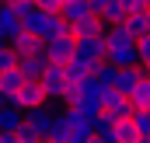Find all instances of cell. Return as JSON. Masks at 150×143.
I'll list each match as a JSON object with an SVG mask.
<instances>
[{
  "label": "cell",
  "mask_w": 150,
  "mask_h": 143,
  "mask_svg": "<svg viewBox=\"0 0 150 143\" xmlns=\"http://www.w3.org/2000/svg\"><path fill=\"white\" fill-rule=\"evenodd\" d=\"M91 73V67L84 63V59H77V56H70L67 63H63V77H67V87H74V84H80L84 77Z\"/></svg>",
  "instance_id": "7c38bea8"
},
{
  "label": "cell",
  "mask_w": 150,
  "mask_h": 143,
  "mask_svg": "<svg viewBox=\"0 0 150 143\" xmlns=\"http://www.w3.org/2000/svg\"><path fill=\"white\" fill-rule=\"evenodd\" d=\"M18 143H42V136H38L32 126H25V122H21V126H18Z\"/></svg>",
  "instance_id": "603a6c76"
},
{
  "label": "cell",
  "mask_w": 150,
  "mask_h": 143,
  "mask_svg": "<svg viewBox=\"0 0 150 143\" xmlns=\"http://www.w3.org/2000/svg\"><path fill=\"white\" fill-rule=\"evenodd\" d=\"M129 105L133 108H150V80L140 77V84L129 91Z\"/></svg>",
  "instance_id": "2e32d148"
},
{
  "label": "cell",
  "mask_w": 150,
  "mask_h": 143,
  "mask_svg": "<svg viewBox=\"0 0 150 143\" xmlns=\"http://www.w3.org/2000/svg\"><path fill=\"white\" fill-rule=\"evenodd\" d=\"M136 136H140V133H136L133 119H119V122H115V140L119 143H133Z\"/></svg>",
  "instance_id": "d6986e66"
},
{
  "label": "cell",
  "mask_w": 150,
  "mask_h": 143,
  "mask_svg": "<svg viewBox=\"0 0 150 143\" xmlns=\"http://www.w3.org/2000/svg\"><path fill=\"white\" fill-rule=\"evenodd\" d=\"M7 105H18L21 112L38 108V105H45V91H42V84H38V80H25L18 91H11V94H7Z\"/></svg>",
  "instance_id": "6da1fadb"
},
{
  "label": "cell",
  "mask_w": 150,
  "mask_h": 143,
  "mask_svg": "<svg viewBox=\"0 0 150 143\" xmlns=\"http://www.w3.org/2000/svg\"><path fill=\"white\" fill-rule=\"evenodd\" d=\"M105 32V21H101V14H84L80 21L70 25V35L74 38H87V35H101Z\"/></svg>",
  "instance_id": "ba28073f"
},
{
  "label": "cell",
  "mask_w": 150,
  "mask_h": 143,
  "mask_svg": "<svg viewBox=\"0 0 150 143\" xmlns=\"http://www.w3.org/2000/svg\"><path fill=\"white\" fill-rule=\"evenodd\" d=\"M4 101H7V91H4V84H0V105H4Z\"/></svg>",
  "instance_id": "83f0119b"
},
{
  "label": "cell",
  "mask_w": 150,
  "mask_h": 143,
  "mask_svg": "<svg viewBox=\"0 0 150 143\" xmlns=\"http://www.w3.org/2000/svg\"><path fill=\"white\" fill-rule=\"evenodd\" d=\"M133 126H136V133L140 136H150V108H133Z\"/></svg>",
  "instance_id": "44dd1931"
},
{
  "label": "cell",
  "mask_w": 150,
  "mask_h": 143,
  "mask_svg": "<svg viewBox=\"0 0 150 143\" xmlns=\"http://www.w3.org/2000/svg\"><path fill=\"white\" fill-rule=\"evenodd\" d=\"M11 67H18V52H14L11 45H4V49H0V73L11 70Z\"/></svg>",
  "instance_id": "7402d4cb"
},
{
  "label": "cell",
  "mask_w": 150,
  "mask_h": 143,
  "mask_svg": "<svg viewBox=\"0 0 150 143\" xmlns=\"http://www.w3.org/2000/svg\"><path fill=\"white\" fill-rule=\"evenodd\" d=\"M122 7H126V14H129V11H143L147 0H122Z\"/></svg>",
  "instance_id": "484cf974"
},
{
  "label": "cell",
  "mask_w": 150,
  "mask_h": 143,
  "mask_svg": "<svg viewBox=\"0 0 150 143\" xmlns=\"http://www.w3.org/2000/svg\"><path fill=\"white\" fill-rule=\"evenodd\" d=\"M59 14L74 25V21H80V18H84V14H91V7H87L84 0H63V4H59Z\"/></svg>",
  "instance_id": "9a60e30c"
},
{
  "label": "cell",
  "mask_w": 150,
  "mask_h": 143,
  "mask_svg": "<svg viewBox=\"0 0 150 143\" xmlns=\"http://www.w3.org/2000/svg\"><path fill=\"white\" fill-rule=\"evenodd\" d=\"M7 45H11L18 56H32V52H38V49L45 45V42H42L38 35H32V32H25V28H21L18 35H11V38H7Z\"/></svg>",
  "instance_id": "52a82bcc"
},
{
  "label": "cell",
  "mask_w": 150,
  "mask_h": 143,
  "mask_svg": "<svg viewBox=\"0 0 150 143\" xmlns=\"http://www.w3.org/2000/svg\"><path fill=\"white\" fill-rule=\"evenodd\" d=\"M0 84H4V91L11 94V91H18V87L25 84V77H21V70H18V67H11V70L0 73Z\"/></svg>",
  "instance_id": "ffe728a7"
},
{
  "label": "cell",
  "mask_w": 150,
  "mask_h": 143,
  "mask_svg": "<svg viewBox=\"0 0 150 143\" xmlns=\"http://www.w3.org/2000/svg\"><path fill=\"white\" fill-rule=\"evenodd\" d=\"M42 91H45V101H59L63 91H67V77H63V63H45V70L38 77Z\"/></svg>",
  "instance_id": "7a4b0ae2"
},
{
  "label": "cell",
  "mask_w": 150,
  "mask_h": 143,
  "mask_svg": "<svg viewBox=\"0 0 150 143\" xmlns=\"http://www.w3.org/2000/svg\"><path fill=\"white\" fill-rule=\"evenodd\" d=\"M45 56H49V63H67V59L74 56V35L49 38V42H45Z\"/></svg>",
  "instance_id": "8992f818"
},
{
  "label": "cell",
  "mask_w": 150,
  "mask_h": 143,
  "mask_svg": "<svg viewBox=\"0 0 150 143\" xmlns=\"http://www.w3.org/2000/svg\"><path fill=\"white\" fill-rule=\"evenodd\" d=\"M140 77H147V80H150V59H147V63H140Z\"/></svg>",
  "instance_id": "4316f807"
},
{
  "label": "cell",
  "mask_w": 150,
  "mask_h": 143,
  "mask_svg": "<svg viewBox=\"0 0 150 143\" xmlns=\"http://www.w3.org/2000/svg\"><path fill=\"white\" fill-rule=\"evenodd\" d=\"M21 122H25V112H21L18 105H7V101L0 105V129L18 133V126H21Z\"/></svg>",
  "instance_id": "4fadbf2b"
},
{
  "label": "cell",
  "mask_w": 150,
  "mask_h": 143,
  "mask_svg": "<svg viewBox=\"0 0 150 143\" xmlns=\"http://www.w3.org/2000/svg\"><path fill=\"white\" fill-rule=\"evenodd\" d=\"M87 140H91V133H80V129H70L63 143H87Z\"/></svg>",
  "instance_id": "d4e9b609"
},
{
  "label": "cell",
  "mask_w": 150,
  "mask_h": 143,
  "mask_svg": "<svg viewBox=\"0 0 150 143\" xmlns=\"http://www.w3.org/2000/svg\"><path fill=\"white\" fill-rule=\"evenodd\" d=\"M140 84V67H119L115 70V80H112V87L119 91V94H126L129 98V91Z\"/></svg>",
  "instance_id": "30bf717a"
},
{
  "label": "cell",
  "mask_w": 150,
  "mask_h": 143,
  "mask_svg": "<svg viewBox=\"0 0 150 143\" xmlns=\"http://www.w3.org/2000/svg\"><path fill=\"white\" fill-rule=\"evenodd\" d=\"M4 45H7V42H4V38H0V49H4Z\"/></svg>",
  "instance_id": "f546056e"
},
{
  "label": "cell",
  "mask_w": 150,
  "mask_h": 143,
  "mask_svg": "<svg viewBox=\"0 0 150 143\" xmlns=\"http://www.w3.org/2000/svg\"><path fill=\"white\" fill-rule=\"evenodd\" d=\"M136 56H140V63L150 59V35H140V38H136Z\"/></svg>",
  "instance_id": "cb8c5ba5"
},
{
  "label": "cell",
  "mask_w": 150,
  "mask_h": 143,
  "mask_svg": "<svg viewBox=\"0 0 150 143\" xmlns=\"http://www.w3.org/2000/svg\"><path fill=\"white\" fill-rule=\"evenodd\" d=\"M74 56H77V59H84L87 67H94L98 59H105V38H101V35L74 38Z\"/></svg>",
  "instance_id": "3957f363"
},
{
  "label": "cell",
  "mask_w": 150,
  "mask_h": 143,
  "mask_svg": "<svg viewBox=\"0 0 150 143\" xmlns=\"http://www.w3.org/2000/svg\"><path fill=\"white\" fill-rule=\"evenodd\" d=\"M91 77H94L101 87H112V80H115V67L108 63V59H98V63L91 67Z\"/></svg>",
  "instance_id": "e0dca14e"
},
{
  "label": "cell",
  "mask_w": 150,
  "mask_h": 143,
  "mask_svg": "<svg viewBox=\"0 0 150 143\" xmlns=\"http://www.w3.org/2000/svg\"><path fill=\"white\" fill-rule=\"evenodd\" d=\"M105 59L119 67H140V56H136V42H126V45H105Z\"/></svg>",
  "instance_id": "277c9868"
},
{
  "label": "cell",
  "mask_w": 150,
  "mask_h": 143,
  "mask_svg": "<svg viewBox=\"0 0 150 143\" xmlns=\"http://www.w3.org/2000/svg\"><path fill=\"white\" fill-rule=\"evenodd\" d=\"M59 35H70V21H67L59 11H52V14H45V32H42V42L59 38Z\"/></svg>",
  "instance_id": "8fae6325"
},
{
  "label": "cell",
  "mask_w": 150,
  "mask_h": 143,
  "mask_svg": "<svg viewBox=\"0 0 150 143\" xmlns=\"http://www.w3.org/2000/svg\"><path fill=\"white\" fill-rule=\"evenodd\" d=\"M45 63H49L45 45H42L38 52H32V56H18V70H21V77H25V80H38V77H42V70H45Z\"/></svg>",
  "instance_id": "5b68a950"
},
{
  "label": "cell",
  "mask_w": 150,
  "mask_h": 143,
  "mask_svg": "<svg viewBox=\"0 0 150 143\" xmlns=\"http://www.w3.org/2000/svg\"><path fill=\"white\" fill-rule=\"evenodd\" d=\"M133 143H150V136H136V140H133Z\"/></svg>",
  "instance_id": "f1b7e54d"
},
{
  "label": "cell",
  "mask_w": 150,
  "mask_h": 143,
  "mask_svg": "<svg viewBox=\"0 0 150 143\" xmlns=\"http://www.w3.org/2000/svg\"><path fill=\"white\" fill-rule=\"evenodd\" d=\"M122 18H126L122 0H108V4L101 7V21H105V25H122Z\"/></svg>",
  "instance_id": "ac0fdd59"
},
{
  "label": "cell",
  "mask_w": 150,
  "mask_h": 143,
  "mask_svg": "<svg viewBox=\"0 0 150 143\" xmlns=\"http://www.w3.org/2000/svg\"><path fill=\"white\" fill-rule=\"evenodd\" d=\"M147 11H150V0H147Z\"/></svg>",
  "instance_id": "4dcf8cb0"
},
{
  "label": "cell",
  "mask_w": 150,
  "mask_h": 143,
  "mask_svg": "<svg viewBox=\"0 0 150 143\" xmlns=\"http://www.w3.org/2000/svg\"><path fill=\"white\" fill-rule=\"evenodd\" d=\"M21 32V18H18V11L7 4V0H0V38L7 42L11 35H18Z\"/></svg>",
  "instance_id": "9c48e42d"
},
{
  "label": "cell",
  "mask_w": 150,
  "mask_h": 143,
  "mask_svg": "<svg viewBox=\"0 0 150 143\" xmlns=\"http://www.w3.org/2000/svg\"><path fill=\"white\" fill-rule=\"evenodd\" d=\"M122 25H126V32L133 38L147 35V7H143V11H129V14L122 18Z\"/></svg>",
  "instance_id": "5bb4252c"
}]
</instances>
